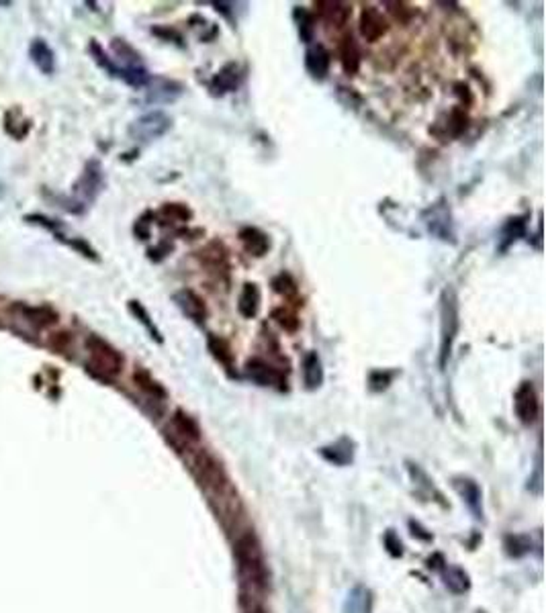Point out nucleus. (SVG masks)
<instances>
[{"instance_id":"7","label":"nucleus","mask_w":546,"mask_h":613,"mask_svg":"<svg viewBox=\"0 0 546 613\" xmlns=\"http://www.w3.org/2000/svg\"><path fill=\"white\" fill-rule=\"evenodd\" d=\"M193 466H195L196 479H198V482H201L203 487H207V489H221V487L225 484V472H223L221 464H219L207 450H203V452L196 454Z\"/></svg>"},{"instance_id":"23","label":"nucleus","mask_w":546,"mask_h":613,"mask_svg":"<svg viewBox=\"0 0 546 613\" xmlns=\"http://www.w3.org/2000/svg\"><path fill=\"white\" fill-rule=\"evenodd\" d=\"M352 448H354V444H352L348 438H342V440H338L336 444H332V446H326V448H321V450H319V454L328 460V462H333V464H340V466H344V464L352 462V454H354V450H352Z\"/></svg>"},{"instance_id":"31","label":"nucleus","mask_w":546,"mask_h":613,"mask_svg":"<svg viewBox=\"0 0 546 613\" xmlns=\"http://www.w3.org/2000/svg\"><path fill=\"white\" fill-rule=\"evenodd\" d=\"M88 52H90V56H93V59L97 61L98 68H102L109 76L117 78V68H115V61L107 56V52L98 45L97 39H90V43H88Z\"/></svg>"},{"instance_id":"27","label":"nucleus","mask_w":546,"mask_h":613,"mask_svg":"<svg viewBox=\"0 0 546 613\" xmlns=\"http://www.w3.org/2000/svg\"><path fill=\"white\" fill-rule=\"evenodd\" d=\"M526 233V217H511L502 230V242H499V251H506L511 244H516L520 237Z\"/></svg>"},{"instance_id":"8","label":"nucleus","mask_w":546,"mask_h":613,"mask_svg":"<svg viewBox=\"0 0 546 613\" xmlns=\"http://www.w3.org/2000/svg\"><path fill=\"white\" fill-rule=\"evenodd\" d=\"M424 221L428 225V230L432 235L444 239V242H454V230H452V217H450L449 207L444 205V201L432 205L428 211L424 213Z\"/></svg>"},{"instance_id":"30","label":"nucleus","mask_w":546,"mask_h":613,"mask_svg":"<svg viewBox=\"0 0 546 613\" xmlns=\"http://www.w3.org/2000/svg\"><path fill=\"white\" fill-rule=\"evenodd\" d=\"M293 17H295V23H297V29H299V37H301V41L311 43L313 35H315V19H313L311 13L305 11V8H301V6H297Z\"/></svg>"},{"instance_id":"45","label":"nucleus","mask_w":546,"mask_h":613,"mask_svg":"<svg viewBox=\"0 0 546 613\" xmlns=\"http://www.w3.org/2000/svg\"><path fill=\"white\" fill-rule=\"evenodd\" d=\"M250 613H264V609H262V607H256V609H252Z\"/></svg>"},{"instance_id":"44","label":"nucleus","mask_w":546,"mask_h":613,"mask_svg":"<svg viewBox=\"0 0 546 613\" xmlns=\"http://www.w3.org/2000/svg\"><path fill=\"white\" fill-rule=\"evenodd\" d=\"M136 235L139 239H148V237H150V221H146V217L137 219Z\"/></svg>"},{"instance_id":"17","label":"nucleus","mask_w":546,"mask_h":613,"mask_svg":"<svg viewBox=\"0 0 546 613\" xmlns=\"http://www.w3.org/2000/svg\"><path fill=\"white\" fill-rule=\"evenodd\" d=\"M239 242H242L244 249L254 258H264L271 249V237L258 227L239 230Z\"/></svg>"},{"instance_id":"14","label":"nucleus","mask_w":546,"mask_h":613,"mask_svg":"<svg viewBox=\"0 0 546 613\" xmlns=\"http://www.w3.org/2000/svg\"><path fill=\"white\" fill-rule=\"evenodd\" d=\"M29 58L35 64V68L40 70L41 74L52 76L56 72V54L54 49L47 45V41L43 37L31 39L29 43Z\"/></svg>"},{"instance_id":"42","label":"nucleus","mask_w":546,"mask_h":613,"mask_svg":"<svg viewBox=\"0 0 546 613\" xmlns=\"http://www.w3.org/2000/svg\"><path fill=\"white\" fill-rule=\"evenodd\" d=\"M152 33H154V35H158V37L174 39V43L182 45V37L176 33L174 29H168V27H154V29H152Z\"/></svg>"},{"instance_id":"26","label":"nucleus","mask_w":546,"mask_h":613,"mask_svg":"<svg viewBox=\"0 0 546 613\" xmlns=\"http://www.w3.org/2000/svg\"><path fill=\"white\" fill-rule=\"evenodd\" d=\"M207 347H209V352H211V356H213L215 360H217L219 364L225 366V370H232V368H234V352H232V347H230V344H227L225 340H221L219 335L209 333V335H207Z\"/></svg>"},{"instance_id":"34","label":"nucleus","mask_w":546,"mask_h":613,"mask_svg":"<svg viewBox=\"0 0 546 613\" xmlns=\"http://www.w3.org/2000/svg\"><path fill=\"white\" fill-rule=\"evenodd\" d=\"M273 319L278 326L283 327L285 331H297V329H299V319H297V315H295L291 309H285V306L274 309Z\"/></svg>"},{"instance_id":"25","label":"nucleus","mask_w":546,"mask_h":613,"mask_svg":"<svg viewBox=\"0 0 546 613\" xmlns=\"http://www.w3.org/2000/svg\"><path fill=\"white\" fill-rule=\"evenodd\" d=\"M127 309H129V313L136 317L137 321L141 323V326L146 327V331L150 333V338L156 342V344H164V338H162V331L158 329V326L154 323V319L150 317V313H148V309L141 305L139 301H129V305H127Z\"/></svg>"},{"instance_id":"4","label":"nucleus","mask_w":546,"mask_h":613,"mask_svg":"<svg viewBox=\"0 0 546 613\" xmlns=\"http://www.w3.org/2000/svg\"><path fill=\"white\" fill-rule=\"evenodd\" d=\"M170 127H172L170 117L162 111H152V113L141 115L129 125V137L136 141H154L158 137L168 133Z\"/></svg>"},{"instance_id":"13","label":"nucleus","mask_w":546,"mask_h":613,"mask_svg":"<svg viewBox=\"0 0 546 613\" xmlns=\"http://www.w3.org/2000/svg\"><path fill=\"white\" fill-rule=\"evenodd\" d=\"M239 82H242L239 66H237V64H225V66L215 74L213 80L209 82V90H211V95L215 96L230 95V93L237 90Z\"/></svg>"},{"instance_id":"3","label":"nucleus","mask_w":546,"mask_h":613,"mask_svg":"<svg viewBox=\"0 0 546 613\" xmlns=\"http://www.w3.org/2000/svg\"><path fill=\"white\" fill-rule=\"evenodd\" d=\"M235 558H237L242 575L246 576L252 585H256V587H264L266 585L268 573H266V564H264V554H262L258 537L254 536L252 532L237 537V542H235Z\"/></svg>"},{"instance_id":"43","label":"nucleus","mask_w":546,"mask_h":613,"mask_svg":"<svg viewBox=\"0 0 546 613\" xmlns=\"http://www.w3.org/2000/svg\"><path fill=\"white\" fill-rule=\"evenodd\" d=\"M385 544H387V546H389V552L393 556H401L403 554V550H401V548H403V546H401V542H399V540H395V534H387V537H385Z\"/></svg>"},{"instance_id":"18","label":"nucleus","mask_w":546,"mask_h":613,"mask_svg":"<svg viewBox=\"0 0 546 613\" xmlns=\"http://www.w3.org/2000/svg\"><path fill=\"white\" fill-rule=\"evenodd\" d=\"M13 311H19L25 321H29L31 326L35 327H49L56 326L59 321L58 311H54L52 306L40 305V306H29V305H15Z\"/></svg>"},{"instance_id":"1","label":"nucleus","mask_w":546,"mask_h":613,"mask_svg":"<svg viewBox=\"0 0 546 613\" xmlns=\"http://www.w3.org/2000/svg\"><path fill=\"white\" fill-rule=\"evenodd\" d=\"M86 352H88V362L86 368L102 381H111L121 374L125 358L115 345H111L100 335H88L86 338Z\"/></svg>"},{"instance_id":"22","label":"nucleus","mask_w":546,"mask_h":613,"mask_svg":"<svg viewBox=\"0 0 546 613\" xmlns=\"http://www.w3.org/2000/svg\"><path fill=\"white\" fill-rule=\"evenodd\" d=\"M172 429H174L176 434L184 441L201 440V429H198V425H196L195 419H193L189 413H184L182 409H178L174 413V417H172Z\"/></svg>"},{"instance_id":"35","label":"nucleus","mask_w":546,"mask_h":613,"mask_svg":"<svg viewBox=\"0 0 546 613\" xmlns=\"http://www.w3.org/2000/svg\"><path fill=\"white\" fill-rule=\"evenodd\" d=\"M273 288L278 292V294H285V297H293L297 294V282L293 280L291 274H278L273 280Z\"/></svg>"},{"instance_id":"39","label":"nucleus","mask_w":546,"mask_h":613,"mask_svg":"<svg viewBox=\"0 0 546 613\" xmlns=\"http://www.w3.org/2000/svg\"><path fill=\"white\" fill-rule=\"evenodd\" d=\"M528 548H530V546H528V542L524 540V537H520V536H507L506 537L507 554L522 556V554H526Z\"/></svg>"},{"instance_id":"37","label":"nucleus","mask_w":546,"mask_h":613,"mask_svg":"<svg viewBox=\"0 0 546 613\" xmlns=\"http://www.w3.org/2000/svg\"><path fill=\"white\" fill-rule=\"evenodd\" d=\"M467 123L468 119L467 115H465V111H461V109H454L452 113H450V119H449V129L452 135H461L465 129H467Z\"/></svg>"},{"instance_id":"21","label":"nucleus","mask_w":546,"mask_h":613,"mask_svg":"<svg viewBox=\"0 0 546 613\" xmlns=\"http://www.w3.org/2000/svg\"><path fill=\"white\" fill-rule=\"evenodd\" d=\"M303 383L309 391H315L324 384V364L317 352H307L303 358Z\"/></svg>"},{"instance_id":"20","label":"nucleus","mask_w":546,"mask_h":613,"mask_svg":"<svg viewBox=\"0 0 546 613\" xmlns=\"http://www.w3.org/2000/svg\"><path fill=\"white\" fill-rule=\"evenodd\" d=\"M362 56H360V47L356 43V39L352 35H346L340 43V64H342V70L348 74V76H354L358 74L360 70V61H362Z\"/></svg>"},{"instance_id":"38","label":"nucleus","mask_w":546,"mask_h":613,"mask_svg":"<svg viewBox=\"0 0 546 613\" xmlns=\"http://www.w3.org/2000/svg\"><path fill=\"white\" fill-rule=\"evenodd\" d=\"M64 242H68V244H70V248H74L76 251H80L84 258H88V260H95V262H98L97 249L93 248L88 242H84L82 237H72V239H64Z\"/></svg>"},{"instance_id":"32","label":"nucleus","mask_w":546,"mask_h":613,"mask_svg":"<svg viewBox=\"0 0 546 613\" xmlns=\"http://www.w3.org/2000/svg\"><path fill=\"white\" fill-rule=\"evenodd\" d=\"M444 583L452 593H465L468 589V575L465 571L456 569V566H449L444 571Z\"/></svg>"},{"instance_id":"40","label":"nucleus","mask_w":546,"mask_h":613,"mask_svg":"<svg viewBox=\"0 0 546 613\" xmlns=\"http://www.w3.org/2000/svg\"><path fill=\"white\" fill-rule=\"evenodd\" d=\"M25 221H27V223H33V225H41V227H45V230L54 231V233L59 237V230H61V225H59L58 221H54V219H47L45 215H25Z\"/></svg>"},{"instance_id":"36","label":"nucleus","mask_w":546,"mask_h":613,"mask_svg":"<svg viewBox=\"0 0 546 613\" xmlns=\"http://www.w3.org/2000/svg\"><path fill=\"white\" fill-rule=\"evenodd\" d=\"M72 342H74V338H72L70 331H58V333H52V338L47 340V344L52 345L58 354H66V352H70V350H72Z\"/></svg>"},{"instance_id":"41","label":"nucleus","mask_w":546,"mask_h":613,"mask_svg":"<svg viewBox=\"0 0 546 613\" xmlns=\"http://www.w3.org/2000/svg\"><path fill=\"white\" fill-rule=\"evenodd\" d=\"M391 379H393L391 372H381V370H376V372H372L371 374V388L372 391H383V388L389 386Z\"/></svg>"},{"instance_id":"16","label":"nucleus","mask_w":546,"mask_h":613,"mask_svg":"<svg viewBox=\"0 0 546 613\" xmlns=\"http://www.w3.org/2000/svg\"><path fill=\"white\" fill-rule=\"evenodd\" d=\"M330 64H332L330 52L324 45H319V43H315L305 52V68L315 80H326L328 78Z\"/></svg>"},{"instance_id":"9","label":"nucleus","mask_w":546,"mask_h":613,"mask_svg":"<svg viewBox=\"0 0 546 613\" xmlns=\"http://www.w3.org/2000/svg\"><path fill=\"white\" fill-rule=\"evenodd\" d=\"M514 407H516V415L522 423H534V419L538 417V395L534 391L532 383H522L518 386L516 395H514Z\"/></svg>"},{"instance_id":"10","label":"nucleus","mask_w":546,"mask_h":613,"mask_svg":"<svg viewBox=\"0 0 546 613\" xmlns=\"http://www.w3.org/2000/svg\"><path fill=\"white\" fill-rule=\"evenodd\" d=\"M389 31V23L383 17V13L376 6H364L360 13V35L367 41H379Z\"/></svg>"},{"instance_id":"24","label":"nucleus","mask_w":546,"mask_h":613,"mask_svg":"<svg viewBox=\"0 0 546 613\" xmlns=\"http://www.w3.org/2000/svg\"><path fill=\"white\" fill-rule=\"evenodd\" d=\"M198 260L209 268H227V249L221 242H211L207 248L198 251Z\"/></svg>"},{"instance_id":"11","label":"nucleus","mask_w":546,"mask_h":613,"mask_svg":"<svg viewBox=\"0 0 546 613\" xmlns=\"http://www.w3.org/2000/svg\"><path fill=\"white\" fill-rule=\"evenodd\" d=\"M174 303L176 306L182 311V315H186L191 321H195L196 326H203L207 319V306L205 301L196 294L195 290L191 288H182L174 292Z\"/></svg>"},{"instance_id":"6","label":"nucleus","mask_w":546,"mask_h":613,"mask_svg":"<svg viewBox=\"0 0 546 613\" xmlns=\"http://www.w3.org/2000/svg\"><path fill=\"white\" fill-rule=\"evenodd\" d=\"M246 376L252 381V383L260 384V386H276V388H287V379H285V372L274 368L273 364H268L266 360L262 358H250L246 362V368H244Z\"/></svg>"},{"instance_id":"19","label":"nucleus","mask_w":546,"mask_h":613,"mask_svg":"<svg viewBox=\"0 0 546 613\" xmlns=\"http://www.w3.org/2000/svg\"><path fill=\"white\" fill-rule=\"evenodd\" d=\"M260 303H262V292L256 282H246L242 292H239V299H237V311L242 317L246 319H252L258 315L260 311Z\"/></svg>"},{"instance_id":"5","label":"nucleus","mask_w":546,"mask_h":613,"mask_svg":"<svg viewBox=\"0 0 546 613\" xmlns=\"http://www.w3.org/2000/svg\"><path fill=\"white\" fill-rule=\"evenodd\" d=\"M105 186V176H102V166L97 160H90L84 168V172L74 184L76 194H78V205L82 207L84 203H93Z\"/></svg>"},{"instance_id":"15","label":"nucleus","mask_w":546,"mask_h":613,"mask_svg":"<svg viewBox=\"0 0 546 613\" xmlns=\"http://www.w3.org/2000/svg\"><path fill=\"white\" fill-rule=\"evenodd\" d=\"M319 17L326 20L330 27H344L352 15V6L346 4V2H338V0H324V2H317L315 4Z\"/></svg>"},{"instance_id":"33","label":"nucleus","mask_w":546,"mask_h":613,"mask_svg":"<svg viewBox=\"0 0 546 613\" xmlns=\"http://www.w3.org/2000/svg\"><path fill=\"white\" fill-rule=\"evenodd\" d=\"M160 215L166 219V221H174V223H189L193 219V211L186 207V205H180V203H168L162 207Z\"/></svg>"},{"instance_id":"28","label":"nucleus","mask_w":546,"mask_h":613,"mask_svg":"<svg viewBox=\"0 0 546 613\" xmlns=\"http://www.w3.org/2000/svg\"><path fill=\"white\" fill-rule=\"evenodd\" d=\"M133 381H136L137 386H139L141 391H146L148 395H152V397H156V399H166L164 386L158 383L156 379H154L146 368H137L136 372H133Z\"/></svg>"},{"instance_id":"2","label":"nucleus","mask_w":546,"mask_h":613,"mask_svg":"<svg viewBox=\"0 0 546 613\" xmlns=\"http://www.w3.org/2000/svg\"><path fill=\"white\" fill-rule=\"evenodd\" d=\"M458 327H461L458 297H456L454 288L446 287L440 294V356H438L440 368H446V364H449L452 345L458 335Z\"/></svg>"},{"instance_id":"12","label":"nucleus","mask_w":546,"mask_h":613,"mask_svg":"<svg viewBox=\"0 0 546 613\" xmlns=\"http://www.w3.org/2000/svg\"><path fill=\"white\" fill-rule=\"evenodd\" d=\"M148 86V100L150 102H174L182 95L184 86L170 78H150Z\"/></svg>"},{"instance_id":"29","label":"nucleus","mask_w":546,"mask_h":613,"mask_svg":"<svg viewBox=\"0 0 546 613\" xmlns=\"http://www.w3.org/2000/svg\"><path fill=\"white\" fill-rule=\"evenodd\" d=\"M454 487L458 489V493L465 497V501H467V505L475 511V513H479V505H481V491H479V487H477V482L470 479H456L454 480Z\"/></svg>"}]
</instances>
